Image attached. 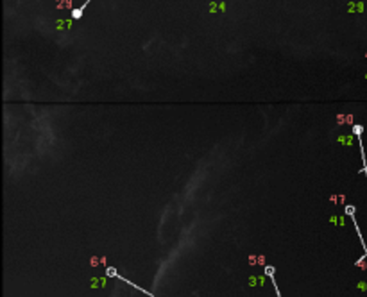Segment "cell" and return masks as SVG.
Instances as JSON below:
<instances>
[{
	"label": "cell",
	"instance_id": "6da1fadb",
	"mask_svg": "<svg viewBox=\"0 0 367 297\" xmlns=\"http://www.w3.org/2000/svg\"><path fill=\"white\" fill-rule=\"evenodd\" d=\"M73 16H75V18H79V16H81V9H75V11H73Z\"/></svg>",
	"mask_w": 367,
	"mask_h": 297
}]
</instances>
